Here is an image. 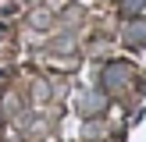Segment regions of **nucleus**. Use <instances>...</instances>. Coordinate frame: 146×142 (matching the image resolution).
Here are the masks:
<instances>
[{"label":"nucleus","instance_id":"obj_1","mask_svg":"<svg viewBox=\"0 0 146 142\" xmlns=\"http://www.w3.org/2000/svg\"><path fill=\"white\" fill-rule=\"evenodd\" d=\"M128 82H132V68H128V64H107L104 75H100V85H104L107 92L121 89V85H128Z\"/></svg>","mask_w":146,"mask_h":142},{"label":"nucleus","instance_id":"obj_2","mask_svg":"<svg viewBox=\"0 0 146 142\" xmlns=\"http://www.w3.org/2000/svg\"><path fill=\"white\" fill-rule=\"evenodd\" d=\"M143 39H146V18L135 14V18L128 21V28H125V43H143Z\"/></svg>","mask_w":146,"mask_h":142},{"label":"nucleus","instance_id":"obj_3","mask_svg":"<svg viewBox=\"0 0 146 142\" xmlns=\"http://www.w3.org/2000/svg\"><path fill=\"white\" fill-rule=\"evenodd\" d=\"M146 0H118V11L125 14V18H135V14H143Z\"/></svg>","mask_w":146,"mask_h":142},{"label":"nucleus","instance_id":"obj_4","mask_svg":"<svg viewBox=\"0 0 146 142\" xmlns=\"http://www.w3.org/2000/svg\"><path fill=\"white\" fill-rule=\"evenodd\" d=\"M100 106H104V96H89V99L82 103V110H86V114H96Z\"/></svg>","mask_w":146,"mask_h":142}]
</instances>
